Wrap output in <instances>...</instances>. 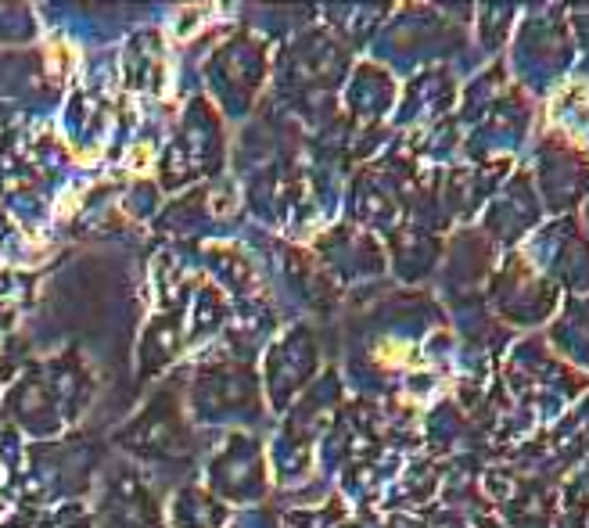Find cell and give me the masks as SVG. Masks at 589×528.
Wrapping results in <instances>:
<instances>
[{
	"label": "cell",
	"mask_w": 589,
	"mask_h": 528,
	"mask_svg": "<svg viewBox=\"0 0 589 528\" xmlns=\"http://www.w3.org/2000/svg\"><path fill=\"white\" fill-rule=\"evenodd\" d=\"M147 158H151V147H137V151H130V165H137V169H147Z\"/></svg>",
	"instance_id": "obj_1"
}]
</instances>
